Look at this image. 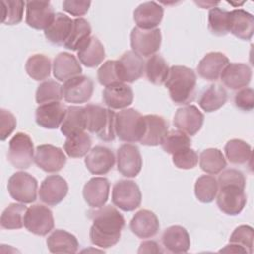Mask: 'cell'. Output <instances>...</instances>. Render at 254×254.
<instances>
[{
  "mask_svg": "<svg viewBox=\"0 0 254 254\" xmlns=\"http://www.w3.org/2000/svg\"><path fill=\"white\" fill-rule=\"evenodd\" d=\"M47 246L52 253H76L78 250L77 238L64 229L54 230L47 238Z\"/></svg>",
  "mask_w": 254,
  "mask_h": 254,
  "instance_id": "1f68e13d",
  "label": "cell"
},
{
  "mask_svg": "<svg viewBox=\"0 0 254 254\" xmlns=\"http://www.w3.org/2000/svg\"><path fill=\"white\" fill-rule=\"evenodd\" d=\"M93 87V81L85 75L72 77L63 85L64 98L69 103H85L91 98Z\"/></svg>",
  "mask_w": 254,
  "mask_h": 254,
  "instance_id": "5bb4252c",
  "label": "cell"
},
{
  "mask_svg": "<svg viewBox=\"0 0 254 254\" xmlns=\"http://www.w3.org/2000/svg\"><path fill=\"white\" fill-rule=\"evenodd\" d=\"M90 34L91 27L89 23L83 18H76L73 20L70 34L64 47L70 51H78L81 45L90 37Z\"/></svg>",
  "mask_w": 254,
  "mask_h": 254,
  "instance_id": "f35d334b",
  "label": "cell"
},
{
  "mask_svg": "<svg viewBox=\"0 0 254 254\" xmlns=\"http://www.w3.org/2000/svg\"><path fill=\"white\" fill-rule=\"evenodd\" d=\"M34 162L46 173H57L64 167L66 157L61 148L44 144L36 148Z\"/></svg>",
  "mask_w": 254,
  "mask_h": 254,
  "instance_id": "8fae6325",
  "label": "cell"
},
{
  "mask_svg": "<svg viewBox=\"0 0 254 254\" xmlns=\"http://www.w3.org/2000/svg\"><path fill=\"white\" fill-rule=\"evenodd\" d=\"M160 228L157 215L148 209H141L135 213L130 221L131 231L139 238H150L155 236Z\"/></svg>",
  "mask_w": 254,
  "mask_h": 254,
  "instance_id": "d4e9b609",
  "label": "cell"
},
{
  "mask_svg": "<svg viewBox=\"0 0 254 254\" xmlns=\"http://www.w3.org/2000/svg\"><path fill=\"white\" fill-rule=\"evenodd\" d=\"M162 243L171 253H186L190 246V238L187 229L181 225L166 228L162 235Z\"/></svg>",
  "mask_w": 254,
  "mask_h": 254,
  "instance_id": "83f0119b",
  "label": "cell"
},
{
  "mask_svg": "<svg viewBox=\"0 0 254 254\" xmlns=\"http://www.w3.org/2000/svg\"><path fill=\"white\" fill-rule=\"evenodd\" d=\"M34 145L30 136L23 132L16 133L9 142L8 160L13 167L28 169L34 160Z\"/></svg>",
  "mask_w": 254,
  "mask_h": 254,
  "instance_id": "8992f818",
  "label": "cell"
},
{
  "mask_svg": "<svg viewBox=\"0 0 254 254\" xmlns=\"http://www.w3.org/2000/svg\"><path fill=\"white\" fill-rule=\"evenodd\" d=\"M110 184L106 178H91L83 187L82 194L85 202L92 208L103 206L109 195Z\"/></svg>",
  "mask_w": 254,
  "mask_h": 254,
  "instance_id": "d6986e66",
  "label": "cell"
},
{
  "mask_svg": "<svg viewBox=\"0 0 254 254\" xmlns=\"http://www.w3.org/2000/svg\"><path fill=\"white\" fill-rule=\"evenodd\" d=\"M63 97V85L52 79L42 82L36 91V101L40 105L50 102H60Z\"/></svg>",
  "mask_w": 254,
  "mask_h": 254,
  "instance_id": "ee69618b",
  "label": "cell"
},
{
  "mask_svg": "<svg viewBox=\"0 0 254 254\" xmlns=\"http://www.w3.org/2000/svg\"><path fill=\"white\" fill-rule=\"evenodd\" d=\"M55 225L52 210L42 204H34L27 208L24 226L28 231L39 236L47 235Z\"/></svg>",
  "mask_w": 254,
  "mask_h": 254,
  "instance_id": "30bf717a",
  "label": "cell"
},
{
  "mask_svg": "<svg viewBox=\"0 0 254 254\" xmlns=\"http://www.w3.org/2000/svg\"><path fill=\"white\" fill-rule=\"evenodd\" d=\"M235 106L243 111H251L254 108V91L252 88L244 87L234 96Z\"/></svg>",
  "mask_w": 254,
  "mask_h": 254,
  "instance_id": "f5cc1de1",
  "label": "cell"
},
{
  "mask_svg": "<svg viewBox=\"0 0 254 254\" xmlns=\"http://www.w3.org/2000/svg\"><path fill=\"white\" fill-rule=\"evenodd\" d=\"M84 164L91 174L105 175L113 168L115 157L109 148L97 145L85 156Z\"/></svg>",
  "mask_w": 254,
  "mask_h": 254,
  "instance_id": "e0dca14e",
  "label": "cell"
},
{
  "mask_svg": "<svg viewBox=\"0 0 254 254\" xmlns=\"http://www.w3.org/2000/svg\"><path fill=\"white\" fill-rule=\"evenodd\" d=\"M207 27L209 32L218 37L229 33V12L218 7H213L208 12Z\"/></svg>",
  "mask_w": 254,
  "mask_h": 254,
  "instance_id": "7bdbcfd3",
  "label": "cell"
},
{
  "mask_svg": "<svg viewBox=\"0 0 254 254\" xmlns=\"http://www.w3.org/2000/svg\"><path fill=\"white\" fill-rule=\"evenodd\" d=\"M91 2L90 1H78V0H65L63 2V9L66 13L80 17L87 13Z\"/></svg>",
  "mask_w": 254,
  "mask_h": 254,
  "instance_id": "db71d44e",
  "label": "cell"
},
{
  "mask_svg": "<svg viewBox=\"0 0 254 254\" xmlns=\"http://www.w3.org/2000/svg\"><path fill=\"white\" fill-rule=\"evenodd\" d=\"M164 84L169 90L170 97L175 104L186 105L194 99L196 75L195 72L188 66H171Z\"/></svg>",
  "mask_w": 254,
  "mask_h": 254,
  "instance_id": "7a4b0ae2",
  "label": "cell"
},
{
  "mask_svg": "<svg viewBox=\"0 0 254 254\" xmlns=\"http://www.w3.org/2000/svg\"><path fill=\"white\" fill-rule=\"evenodd\" d=\"M145 131L144 116L134 108L122 109L115 114V134L126 143L140 142Z\"/></svg>",
  "mask_w": 254,
  "mask_h": 254,
  "instance_id": "277c9868",
  "label": "cell"
},
{
  "mask_svg": "<svg viewBox=\"0 0 254 254\" xmlns=\"http://www.w3.org/2000/svg\"><path fill=\"white\" fill-rule=\"evenodd\" d=\"M190 144L191 142L189 135L180 130H172L167 133L161 146L166 153L174 155L183 149L190 147Z\"/></svg>",
  "mask_w": 254,
  "mask_h": 254,
  "instance_id": "f6af8a7d",
  "label": "cell"
},
{
  "mask_svg": "<svg viewBox=\"0 0 254 254\" xmlns=\"http://www.w3.org/2000/svg\"><path fill=\"white\" fill-rule=\"evenodd\" d=\"M244 187L237 185H225L218 187L216 204L218 208L228 215L239 214L246 204Z\"/></svg>",
  "mask_w": 254,
  "mask_h": 254,
  "instance_id": "ba28073f",
  "label": "cell"
},
{
  "mask_svg": "<svg viewBox=\"0 0 254 254\" xmlns=\"http://www.w3.org/2000/svg\"><path fill=\"white\" fill-rule=\"evenodd\" d=\"M140 150L132 144H123L117 150V170L127 178H135L142 169Z\"/></svg>",
  "mask_w": 254,
  "mask_h": 254,
  "instance_id": "4fadbf2b",
  "label": "cell"
},
{
  "mask_svg": "<svg viewBox=\"0 0 254 254\" xmlns=\"http://www.w3.org/2000/svg\"><path fill=\"white\" fill-rule=\"evenodd\" d=\"M145 131L140 143L145 146H158L169 132L168 122L164 117L156 114L144 116Z\"/></svg>",
  "mask_w": 254,
  "mask_h": 254,
  "instance_id": "cb8c5ba5",
  "label": "cell"
},
{
  "mask_svg": "<svg viewBox=\"0 0 254 254\" xmlns=\"http://www.w3.org/2000/svg\"><path fill=\"white\" fill-rule=\"evenodd\" d=\"M7 189L10 196L21 203H32L37 199L38 182L29 173H14L9 178Z\"/></svg>",
  "mask_w": 254,
  "mask_h": 254,
  "instance_id": "5b68a950",
  "label": "cell"
},
{
  "mask_svg": "<svg viewBox=\"0 0 254 254\" xmlns=\"http://www.w3.org/2000/svg\"><path fill=\"white\" fill-rule=\"evenodd\" d=\"M226 101V90L221 85L212 83L200 93L198 105L206 112H213L221 108Z\"/></svg>",
  "mask_w": 254,
  "mask_h": 254,
  "instance_id": "836d02e7",
  "label": "cell"
},
{
  "mask_svg": "<svg viewBox=\"0 0 254 254\" xmlns=\"http://www.w3.org/2000/svg\"><path fill=\"white\" fill-rule=\"evenodd\" d=\"M251 77V67L242 63L228 64L220 75L222 83L231 90H238L246 87L249 84Z\"/></svg>",
  "mask_w": 254,
  "mask_h": 254,
  "instance_id": "ac0fdd59",
  "label": "cell"
},
{
  "mask_svg": "<svg viewBox=\"0 0 254 254\" xmlns=\"http://www.w3.org/2000/svg\"><path fill=\"white\" fill-rule=\"evenodd\" d=\"M164 16V9L154 1L140 4L133 13L134 21L138 28L143 30L156 29Z\"/></svg>",
  "mask_w": 254,
  "mask_h": 254,
  "instance_id": "ffe728a7",
  "label": "cell"
},
{
  "mask_svg": "<svg viewBox=\"0 0 254 254\" xmlns=\"http://www.w3.org/2000/svg\"><path fill=\"white\" fill-rule=\"evenodd\" d=\"M162 35L160 29L143 30L138 27L132 29L130 34V44L132 51L140 57H151L157 53L161 47Z\"/></svg>",
  "mask_w": 254,
  "mask_h": 254,
  "instance_id": "9c48e42d",
  "label": "cell"
},
{
  "mask_svg": "<svg viewBox=\"0 0 254 254\" xmlns=\"http://www.w3.org/2000/svg\"><path fill=\"white\" fill-rule=\"evenodd\" d=\"M112 203L123 211H133L142 201V193L138 185L131 180H120L112 189Z\"/></svg>",
  "mask_w": 254,
  "mask_h": 254,
  "instance_id": "52a82bcc",
  "label": "cell"
},
{
  "mask_svg": "<svg viewBox=\"0 0 254 254\" xmlns=\"http://www.w3.org/2000/svg\"><path fill=\"white\" fill-rule=\"evenodd\" d=\"M229 32L240 40L249 41L254 32L253 16L242 9L229 12Z\"/></svg>",
  "mask_w": 254,
  "mask_h": 254,
  "instance_id": "f1b7e54d",
  "label": "cell"
},
{
  "mask_svg": "<svg viewBox=\"0 0 254 254\" xmlns=\"http://www.w3.org/2000/svg\"><path fill=\"white\" fill-rule=\"evenodd\" d=\"M226 159L233 165H243L252 158V150L249 144L240 139H231L224 146Z\"/></svg>",
  "mask_w": 254,
  "mask_h": 254,
  "instance_id": "d590c367",
  "label": "cell"
},
{
  "mask_svg": "<svg viewBox=\"0 0 254 254\" xmlns=\"http://www.w3.org/2000/svg\"><path fill=\"white\" fill-rule=\"evenodd\" d=\"M219 252H226V253H229V252H230V253H246V254H247L246 250H245L243 247H241V246H239V245H237V244H235V243H230V242H229V244H227L224 248L220 249Z\"/></svg>",
  "mask_w": 254,
  "mask_h": 254,
  "instance_id": "9f6ffc18",
  "label": "cell"
},
{
  "mask_svg": "<svg viewBox=\"0 0 254 254\" xmlns=\"http://www.w3.org/2000/svg\"><path fill=\"white\" fill-rule=\"evenodd\" d=\"M86 130L84 106L70 105L66 107V113L61 125V132L65 136H71Z\"/></svg>",
  "mask_w": 254,
  "mask_h": 254,
  "instance_id": "d6a6232c",
  "label": "cell"
},
{
  "mask_svg": "<svg viewBox=\"0 0 254 254\" xmlns=\"http://www.w3.org/2000/svg\"><path fill=\"white\" fill-rule=\"evenodd\" d=\"M82 68L77 59L66 52L58 54L53 62V73L59 81H66L72 77L81 75Z\"/></svg>",
  "mask_w": 254,
  "mask_h": 254,
  "instance_id": "484cf974",
  "label": "cell"
},
{
  "mask_svg": "<svg viewBox=\"0 0 254 254\" xmlns=\"http://www.w3.org/2000/svg\"><path fill=\"white\" fill-rule=\"evenodd\" d=\"M51 60L43 54L31 56L25 64L28 75L37 81L47 79L51 74Z\"/></svg>",
  "mask_w": 254,
  "mask_h": 254,
  "instance_id": "74e56055",
  "label": "cell"
},
{
  "mask_svg": "<svg viewBox=\"0 0 254 254\" xmlns=\"http://www.w3.org/2000/svg\"><path fill=\"white\" fill-rule=\"evenodd\" d=\"M1 22L5 25H18L23 20L24 6L26 3L22 0L2 1Z\"/></svg>",
  "mask_w": 254,
  "mask_h": 254,
  "instance_id": "bcb514c9",
  "label": "cell"
},
{
  "mask_svg": "<svg viewBox=\"0 0 254 254\" xmlns=\"http://www.w3.org/2000/svg\"><path fill=\"white\" fill-rule=\"evenodd\" d=\"M79 62L86 67L99 65L105 58V50L101 42L95 36H90L78 49Z\"/></svg>",
  "mask_w": 254,
  "mask_h": 254,
  "instance_id": "f546056e",
  "label": "cell"
},
{
  "mask_svg": "<svg viewBox=\"0 0 254 254\" xmlns=\"http://www.w3.org/2000/svg\"><path fill=\"white\" fill-rule=\"evenodd\" d=\"M218 191L217 180L210 175L200 176L194 185V194L196 198L203 203H209L214 200Z\"/></svg>",
  "mask_w": 254,
  "mask_h": 254,
  "instance_id": "60d3db41",
  "label": "cell"
},
{
  "mask_svg": "<svg viewBox=\"0 0 254 254\" xmlns=\"http://www.w3.org/2000/svg\"><path fill=\"white\" fill-rule=\"evenodd\" d=\"M86 130L94 133L100 140L111 142L115 139V113L97 104L84 106Z\"/></svg>",
  "mask_w": 254,
  "mask_h": 254,
  "instance_id": "3957f363",
  "label": "cell"
},
{
  "mask_svg": "<svg viewBox=\"0 0 254 254\" xmlns=\"http://www.w3.org/2000/svg\"><path fill=\"white\" fill-rule=\"evenodd\" d=\"M204 120L203 114L194 105L180 107L174 116V125L178 130L189 136L195 135L202 127Z\"/></svg>",
  "mask_w": 254,
  "mask_h": 254,
  "instance_id": "9a60e30c",
  "label": "cell"
},
{
  "mask_svg": "<svg viewBox=\"0 0 254 254\" xmlns=\"http://www.w3.org/2000/svg\"><path fill=\"white\" fill-rule=\"evenodd\" d=\"M17 121L15 116L4 108L0 109V140L5 141L15 130Z\"/></svg>",
  "mask_w": 254,
  "mask_h": 254,
  "instance_id": "f907efd6",
  "label": "cell"
},
{
  "mask_svg": "<svg viewBox=\"0 0 254 254\" xmlns=\"http://www.w3.org/2000/svg\"><path fill=\"white\" fill-rule=\"evenodd\" d=\"M253 228L249 225H240L233 230L232 234L230 235L229 242L243 247L247 254H251L253 252Z\"/></svg>",
  "mask_w": 254,
  "mask_h": 254,
  "instance_id": "c3c4849f",
  "label": "cell"
},
{
  "mask_svg": "<svg viewBox=\"0 0 254 254\" xmlns=\"http://www.w3.org/2000/svg\"><path fill=\"white\" fill-rule=\"evenodd\" d=\"M27 207L22 203H10L2 212L0 224L5 229H20L24 226Z\"/></svg>",
  "mask_w": 254,
  "mask_h": 254,
  "instance_id": "b9f144b4",
  "label": "cell"
},
{
  "mask_svg": "<svg viewBox=\"0 0 254 254\" xmlns=\"http://www.w3.org/2000/svg\"><path fill=\"white\" fill-rule=\"evenodd\" d=\"M164 250L160 247V245L153 240L143 241L140 244L138 249V253H163Z\"/></svg>",
  "mask_w": 254,
  "mask_h": 254,
  "instance_id": "11a10c76",
  "label": "cell"
},
{
  "mask_svg": "<svg viewBox=\"0 0 254 254\" xmlns=\"http://www.w3.org/2000/svg\"><path fill=\"white\" fill-rule=\"evenodd\" d=\"M117 62L120 76L123 82H134L144 73V60L133 51L125 52Z\"/></svg>",
  "mask_w": 254,
  "mask_h": 254,
  "instance_id": "4316f807",
  "label": "cell"
},
{
  "mask_svg": "<svg viewBox=\"0 0 254 254\" xmlns=\"http://www.w3.org/2000/svg\"><path fill=\"white\" fill-rule=\"evenodd\" d=\"M66 108L61 102L41 104L36 109V123L46 129H57L62 125Z\"/></svg>",
  "mask_w": 254,
  "mask_h": 254,
  "instance_id": "7402d4cb",
  "label": "cell"
},
{
  "mask_svg": "<svg viewBox=\"0 0 254 254\" xmlns=\"http://www.w3.org/2000/svg\"><path fill=\"white\" fill-rule=\"evenodd\" d=\"M92 141L86 132L77 133L66 137L64 144V149L66 155L70 158H81L90 150Z\"/></svg>",
  "mask_w": 254,
  "mask_h": 254,
  "instance_id": "ab89813d",
  "label": "cell"
},
{
  "mask_svg": "<svg viewBox=\"0 0 254 254\" xmlns=\"http://www.w3.org/2000/svg\"><path fill=\"white\" fill-rule=\"evenodd\" d=\"M73 20L64 13H57L51 25L44 31L46 39L54 45H64L67 40Z\"/></svg>",
  "mask_w": 254,
  "mask_h": 254,
  "instance_id": "4dcf8cb0",
  "label": "cell"
},
{
  "mask_svg": "<svg viewBox=\"0 0 254 254\" xmlns=\"http://www.w3.org/2000/svg\"><path fill=\"white\" fill-rule=\"evenodd\" d=\"M56 13L49 1H28L26 2V23L36 30H46Z\"/></svg>",
  "mask_w": 254,
  "mask_h": 254,
  "instance_id": "7c38bea8",
  "label": "cell"
},
{
  "mask_svg": "<svg viewBox=\"0 0 254 254\" xmlns=\"http://www.w3.org/2000/svg\"><path fill=\"white\" fill-rule=\"evenodd\" d=\"M97 79L101 85L108 86L114 83L123 82L119 72L117 61H106L97 70Z\"/></svg>",
  "mask_w": 254,
  "mask_h": 254,
  "instance_id": "7dc6e473",
  "label": "cell"
},
{
  "mask_svg": "<svg viewBox=\"0 0 254 254\" xmlns=\"http://www.w3.org/2000/svg\"><path fill=\"white\" fill-rule=\"evenodd\" d=\"M102 99L110 109H124L132 104L134 94L131 86L118 82L105 86Z\"/></svg>",
  "mask_w": 254,
  "mask_h": 254,
  "instance_id": "603a6c76",
  "label": "cell"
},
{
  "mask_svg": "<svg viewBox=\"0 0 254 254\" xmlns=\"http://www.w3.org/2000/svg\"><path fill=\"white\" fill-rule=\"evenodd\" d=\"M200 169L210 175L219 174L226 167V160L219 149L208 148L199 155Z\"/></svg>",
  "mask_w": 254,
  "mask_h": 254,
  "instance_id": "8d00e7d4",
  "label": "cell"
},
{
  "mask_svg": "<svg viewBox=\"0 0 254 254\" xmlns=\"http://www.w3.org/2000/svg\"><path fill=\"white\" fill-rule=\"evenodd\" d=\"M170 67L167 62L160 55L151 56L145 64V72L148 80L155 85H162L165 83Z\"/></svg>",
  "mask_w": 254,
  "mask_h": 254,
  "instance_id": "e575fe53",
  "label": "cell"
},
{
  "mask_svg": "<svg viewBox=\"0 0 254 254\" xmlns=\"http://www.w3.org/2000/svg\"><path fill=\"white\" fill-rule=\"evenodd\" d=\"M66 181L59 175L48 176L41 184L39 197L47 205L54 206L60 203L67 194Z\"/></svg>",
  "mask_w": 254,
  "mask_h": 254,
  "instance_id": "2e32d148",
  "label": "cell"
},
{
  "mask_svg": "<svg viewBox=\"0 0 254 254\" xmlns=\"http://www.w3.org/2000/svg\"><path fill=\"white\" fill-rule=\"evenodd\" d=\"M173 163L179 169H193L198 163V156L193 149L189 147L175 153L173 155Z\"/></svg>",
  "mask_w": 254,
  "mask_h": 254,
  "instance_id": "681fc988",
  "label": "cell"
},
{
  "mask_svg": "<svg viewBox=\"0 0 254 254\" xmlns=\"http://www.w3.org/2000/svg\"><path fill=\"white\" fill-rule=\"evenodd\" d=\"M88 217L92 220L89 230L92 244L100 248H110L120 240L125 220L115 207L103 205L95 210H89Z\"/></svg>",
  "mask_w": 254,
  "mask_h": 254,
  "instance_id": "6da1fadb",
  "label": "cell"
},
{
  "mask_svg": "<svg viewBox=\"0 0 254 254\" xmlns=\"http://www.w3.org/2000/svg\"><path fill=\"white\" fill-rule=\"evenodd\" d=\"M245 177L243 173L236 169H227L220 173L217 184L218 187L225 185H237L245 188Z\"/></svg>",
  "mask_w": 254,
  "mask_h": 254,
  "instance_id": "816d5d0a",
  "label": "cell"
},
{
  "mask_svg": "<svg viewBox=\"0 0 254 254\" xmlns=\"http://www.w3.org/2000/svg\"><path fill=\"white\" fill-rule=\"evenodd\" d=\"M229 64L228 58L220 52L207 53L197 64V72L200 77L208 81H215L218 79Z\"/></svg>",
  "mask_w": 254,
  "mask_h": 254,
  "instance_id": "44dd1931",
  "label": "cell"
}]
</instances>
